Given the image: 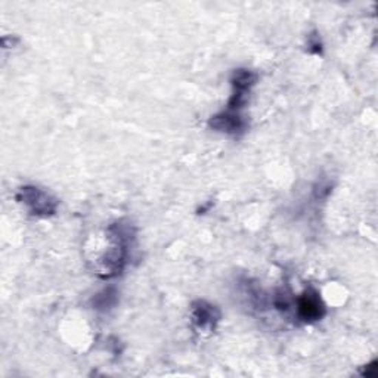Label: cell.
Segmentation results:
<instances>
[{
    "mask_svg": "<svg viewBox=\"0 0 378 378\" xmlns=\"http://www.w3.org/2000/svg\"><path fill=\"white\" fill-rule=\"evenodd\" d=\"M324 312H325V307L316 293L306 292L303 297L300 298L298 314L305 319V321H316V319L322 318Z\"/></svg>",
    "mask_w": 378,
    "mask_h": 378,
    "instance_id": "obj_1",
    "label": "cell"
},
{
    "mask_svg": "<svg viewBox=\"0 0 378 378\" xmlns=\"http://www.w3.org/2000/svg\"><path fill=\"white\" fill-rule=\"evenodd\" d=\"M23 201L32 206L33 211L43 213V215H49L55 211V202L49 200L46 193L40 192L37 188H23Z\"/></svg>",
    "mask_w": 378,
    "mask_h": 378,
    "instance_id": "obj_2",
    "label": "cell"
},
{
    "mask_svg": "<svg viewBox=\"0 0 378 378\" xmlns=\"http://www.w3.org/2000/svg\"><path fill=\"white\" fill-rule=\"evenodd\" d=\"M192 318L193 324L200 329H207L215 325V322L219 319V314L215 306L207 305L204 302H198V306H193Z\"/></svg>",
    "mask_w": 378,
    "mask_h": 378,
    "instance_id": "obj_3",
    "label": "cell"
}]
</instances>
